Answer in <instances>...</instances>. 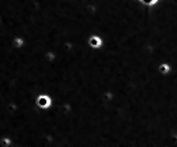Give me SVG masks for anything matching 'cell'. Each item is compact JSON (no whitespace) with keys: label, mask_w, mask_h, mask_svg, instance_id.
<instances>
[{"label":"cell","mask_w":177,"mask_h":147,"mask_svg":"<svg viewBox=\"0 0 177 147\" xmlns=\"http://www.w3.org/2000/svg\"><path fill=\"white\" fill-rule=\"evenodd\" d=\"M37 103H39V105L41 108H48L50 105V100H49V97H46V96H40L39 100H37Z\"/></svg>","instance_id":"6da1fadb"},{"label":"cell","mask_w":177,"mask_h":147,"mask_svg":"<svg viewBox=\"0 0 177 147\" xmlns=\"http://www.w3.org/2000/svg\"><path fill=\"white\" fill-rule=\"evenodd\" d=\"M90 45H93L94 47L100 46V38H99V37H91V40H90Z\"/></svg>","instance_id":"7a4b0ae2"}]
</instances>
